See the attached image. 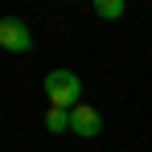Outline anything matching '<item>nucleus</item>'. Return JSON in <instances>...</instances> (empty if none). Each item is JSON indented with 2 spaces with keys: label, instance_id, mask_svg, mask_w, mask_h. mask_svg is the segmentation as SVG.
Segmentation results:
<instances>
[{
  "label": "nucleus",
  "instance_id": "f257e3e1",
  "mask_svg": "<svg viewBox=\"0 0 152 152\" xmlns=\"http://www.w3.org/2000/svg\"><path fill=\"white\" fill-rule=\"evenodd\" d=\"M45 99H50V107L74 111L78 99H82V78L74 70H50L45 74Z\"/></svg>",
  "mask_w": 152,
  "mask_h": 152
},
{
  "label": "nucleus",
  "instance_id": "f03ea898",
  "mask_svg": "<svg viewBox=\"0 0 152 152\" xmlns=\"http://www.w3.org/2000/svg\"><path fill=\"white\" fill-rule=\"evenodd\" d=\"M0 50L29 53L33 50V29H29L25 21H17V17H4V21H0Z\"/></svg>",
  "mask_w": 152,
  "mask_h": 152
},
{
  "label": "nucleus",
  "instance_id": "7ed1b4c3",
  "mask_svg": "<svg viewBox=\"0 0 152 152\" xmlns=\"http://www.w3.org/2000/svg\"><path fill=\"white\" fill-rule=\"evenodd\" d=\"M70 132L82 136V140H91V136H99L103 132V115L95 107H86V103H78L74 111H70Z\"/></svg>",
  "mask_w": 152,
  "mask_h": 152
},
{
  "label": "nucleus",
  "instance_id": "20e7f679",
  "mask_svg": "<svg viewBox=\"0 0 152 152\" xmlns=\"http://www.w3.org/2000/svg\"><path fill=\"white\" fill-rule=\"evenodd\" d=\"M45 127H50V132H58V136H62V132H70V111L50 107V111H45Z\"/></svg>",
  "mask_w": 152,
  "mask_h": 152
},
{
  "label": "nucleus",
  "instance_id": "39448f33",
  "mask_svg": "<svg viewBox=\"0 0 152 152\" xmlns=\"http://www.w3.org/2000/svg\"><path fill=\"white\" fill-rule=\"evenodd\" d=\"M124 0H95V12H99L103 21H119V17H124Z\"/></svg>",
  "mask_w": 152,
  "mask_h": 152
}]
</instances>
